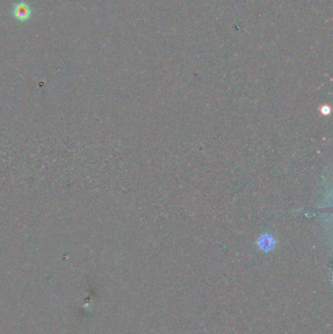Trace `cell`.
<instances>
[{"label": "cell", "instance_id": "6da1fadb", "mask_svg": "<svg viewBox=\"0 0 333 334\" xmlns=\"http://www.w3.org/2000/svg\"><path fill=\"white\" fill-rule=\"evenodd\" d=\"M14 15L15 17L20 20V21H25L27 20L30 15V10L29 6L25 3H21L18 4L15 7V11H14Z\"/></svg>", "mask_w": 333, "mask_h": 334}]
</instances>
